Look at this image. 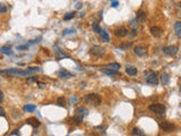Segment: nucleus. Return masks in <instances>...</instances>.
<instances>
[{"label": "nucleus", "mask_w": 181, "mask_h": 136, "mask_svg": "<svg viewBox=\"0 0 181 136\" xmlns=\"http://www.w3.org/2000/svg\"><path fill=\"white\" fill-rule=\"evenodd\" d=\"M57 74H58V76L61 77V78H69V77L74 76V75H73L70 72L66 70V69H61V70H59Z\"/></svg>", "instance_id": "obj_14"}, {"label": "nucleus", "mask_w": 181, "mask_h": 136, "mask_svg": "<svg viewBox=\"0 0 181 136\" xmlns=\"http://www.w3.org/2000/svg\"><path fill=\"white\" fill-rule=\"evenodd\" d=\"M0 117H6V111L2 107H0Z\"/></svg>", "instance_id": "obj_32"}, {"label": "nucleus", "mask_w": 181, "mask_h": 136, "mask_svg": "<svg viewBox=\"0 0 181 136\" xmlns=\"http://www.w3.org/2000/svg\"><path fill=\"white\" fill-rule=\"evenodd\" d=\"M180 91H181V84H180Z\"/></svg>", "instance_id": "obj_40"}, {"label": "nucleus", "mask_w": 181, "mask_h": 136, "mask_svg": "<svg viewBox=\"0 0 181 136\" xmlns=\"http://www.w3.org/2000/svg\"><path fill=\"white\" fill-rule=\"evenodd\" d=\"M179 48L177 45H169V47H165L163 49V52L165 55H169V56H175L178 53Z\"/></svg>", "instance_id": "obj_7"}, {"label": "nucleus", "mask_w": 181, "mask_h": 136, "mask_svg": "<svg viewBox=\"0 0 181 136\" xmlns=\"http://www.w3.org/2000/svg\"><path fill=\"white\" fill-rule=\"evenodd\" d=\"M25 123L27 124V125H31V126H33L34 128H36V127H39V126H40V120H39V119H36V118H34V117L26 119Z\"/></svg>", "instance_id": "obj_12"}, {"label": "nucleus", "mask_w": 181, "mask_h": 136, "mask_svg": "<svg viewBox=\"0 0 181 136\" xmlns=\"http://www.w3.org/2000/svg\"><path fill=\"white\" fill-rule=\"evenodd\" d=\"M111 1H114V0H111Z\"/></svg>", "instance_id": "obj_41"}, {"label": "nucleus", "mask_w": 181, "mask_h": 136, "mask_svg": "<svg viewBox=\"0 0 181 136\" xmlns=\"http://www.w3.org/2000/svg\"><path fill=\"white\" fill-rule=\"evenodd\" d=\"M178 5H179V7H180V8H181V2H179V4H178Z\"/></svg>", "instance_id": "obj_39"}, {"label": "nucleus", "mask_w": 181, "mask_h": 136, "mask_svg": "<svg viewBox=\"0 0 181 136\" xmlns=\"http://www.w3.org/2000/svg\"><path fill=\"white\" fill-rule=\"evenodd\" d=\"M89 53L92 56H94V57H102V56L105 55V49L100 47V45H94V47H92L89 49Z\"/></svg>", "instance_id": "obj_5"}, {"label": "nucleus", "mask_w": 181, "mask_h": 136, "mask_svg": "<svg viewBox=\"0 0 181 136\" xmlns=\"http://www.w3.org/2000/svg\"><path fill=\"white\" fill-rule=\"evenodd\" d=\"M6 11H7V7H6V5L2 4V2H0V13L4 14V13H6Z\"/></svg>", "instance_id": "obj_31"}, {"label": "nucleus", "mask_w": 181, "mask_h": 136, "mask_svg": "<svg viewBox=\"0 0 181 136\" xmlns=\"http://www.w3.org/2000/svg\"><path fill=\"white\" fill-rule=\"evenodd\" d=\"M75 113L77 115V116H79V117H86L87 115H88V110H87L85 107H79V108H77L76 109V111H75Z\"/></svg>", "instance_id": "obj_11"}, {"label": "nucleus", "mask_w": 181, "mask_h": 136, "mask_svg": "<svg viewBox=\"0 0 181 136\" xmlns=\"http://www.w3.org/2000/svg\"><path fill=\"white\" fill-rule=\"evenodd\" d=\"M35 109H36V107L34 104H26L24 107V111H27V112H33L35 111Z\"/></svg>", "instance_id": "obj_24"}, {"label": "nucleus", "mask_w": 181, "mask_h": 136, "mask_svg": "<svg viewBox=\"0 0 181 136\" xmlns=\"http://www.w3.org/2000/svg\"><path fill=\"white\" fill-rule=\"evenodd\" d=\"M100 38L103 40L104 42H110V35H109V33L106 32V31H101L100 32Z\"/></svg>", "instance_id": "obj_19"}, {"label": "nucleus", "mask_w": 181, "mask_h": 136, "mask_svg": "<svg viewBox=\"0 0 181 136\" xmlns=\"http://www.w3.org/2000/svg\"><path fill=\"white\" fill-rule=\"evenodd\" d=\"M131 47H132V42H122L119 44V48L121 50H127V49H129Z\"/></svg>", "instance_id": "obj_20"}, {"label": "nucleus", "mask_w": 181, "mask_h": 136, "mask_svg": "<svg viewBox=\"0 0 181 136\" xmlns=\"http://www.w3.org/2000/svg\"><path fill=\"white\" fill-rule=\"evenodd\" d=\"M128 34H129V31H128L126 27H123V26L118 27V28L114 30V35L118 36V38H125V36H127Z\"/></svg>", "instance_id": "obj_8"}, {"label": "nucleus", "mask_w": 181, "mask_h": 136, "mask_svg": "<svg viewBox=\"0 0 181 136\" xmlns=\"http://www.w3.org/2000/svg\"><path fill=\"white\" fill-rule=\"evenodd\" d=\"M164 31L162 27L160 26H152L151 27V34L154 36V38H161L163 35Z\"/></svg>", "instance_id": "obj_9"}, {"label": "nucleus", "mask_w": 181, "mask_h": 136, "mask_svg": "<svg viewBox=\"0 0 181 136\" xmlns=\"http://www.w3.org/2000/svg\"><path fill=\"white\" fill-rule=\"evenodd\" d=\"M73 120H74V123H75L76 125H79V124L83 123V117H79L77 115H75V117L73 118Z\"/></svg>", "instance_id": "obj_27"}, {"label": "nucleus", "mask_w": 181, "mask_h": 136, "mask_svg": "<svg viewBox=\"0 0 181 136\" xmlns=\"http://www.w3.org/2000/svg\"><path fill=\"white\" fill-rule=\"evenodd\" d=\"M4 101V93H2V91H0V102Z\"/></svg>", "instance_id": "obj_34"}, {"label": "nucleus", "mask_w": 181, "mask_h": 136, "mask_svg": "<svg viewBox=\"0 0 181 136\" xmlns=\"http://www.w3.org/2000/svg\"><path fill=\"white\" fill-rule=\"evenodd\" d=\"M174 32H175L178 38H181V22L180 21L175 22V24H174Z\"/></svg>", "instance_id": "obj_18"}, {"label": "nucleus", "mask_w": 181, "mask_h": 136, "mask_svg": "<svg viewBox=\"0 0 181 136\" xmlns=\"http://www.w3.org/2000/svg\"><path fill=\"white\" fill-rule=\"evenodd\" d=\"M132 135L134 136H144L143 132L139 129V128H134L132 129Z\"/></svg>", "instance_id": "obj_26"}, {"label": "nucleus", "mask_w": 181, "mask_h": 136, "mask_svg": "<svg viewBox=\"0 0 181 136\" xmlns=\"http://www.w3.org/2000/svg\"><path fill=\"white\" fill-rule=\"evenodd\" d=\"M137 30H131V33H129V35H131V36H132V38H134V36H136V35H137Z\"/></svg>", "instance_id": "obj_33"}, {"label": "nucleus", "mask_w": 181, "mask_h": 136, "mask_svg": "<svg viewBox=\"0 0 181 136\" xmlns=\"http://www.w3.org/2000/svg\"><path fill=\"white\" fill-rule=\"evenodd\" d=\"M27 84H32V83H37V78L36 77H34V76H32V77H30V78H27Z\"/></svg>", "instance_id": "obj_30"}, {"label": "nucleus", "mask_w": 181, "mask_h": 136, "mask_svg": "<svg viewBox=\"0 0 181 136\" xmlns=\"http://www.w3.org/2000/svg\"><path fill=\"white\" fill-rule=\"evenodd\" d=\"M84 101L88 103V104H92V106H100L101 104V101H102V99H101V95H99V94L96 93H92V94H87L86 96H85V99H84Z\"/></svg>", "instance_id": "obj_3"}, {"label": "nucleus", "mask_w": 181, "mask_h": 136, "mask_svg": "<svg viewBox=\"0 0 181 136\" xmlns=\"http://www.w3.org/2000/svg\"><path fill=\"white\" fill-rule=\"evenodd\" d=\"M57 103H58V106H60V107H65L66 104V100H65V98H62V96H60V98H58V100H57Z\"/></svg>", "instance_id": "obj_28"}, {"label": "nucleus", "mask_w": 181, "mask_h": 136, "mask_svg": "<svg viewBox=\"0 0 181 136\" xmlns=\"http://www.w3.org/2000/svg\"><path fill=\"white\" fill-rule=\"evenodd\" d=\"M101 72H103L104 74H106L109 76H117L119 74V72H117V70H111V69H108V68H104V67L101 68Z\"/></svg>", "instance_id": "obj_15"}, {"label": "nucleus", "mask_w": 181, "mask_h": 136, "mask_svg": "<svg viewBox=\"0 0 181 136\" xmlns=\"http://www.w3.org/2000/svg\"><path fill=\"white\" fill-rule=\"evenodd\" d=\"M134 51H135V53H136L137 56H144V55L146 53L147 49H146V47H144V45H136Z\"/></svg>", "instance_id": "obj_10"}, {"label": "nucleus", "mask_w": 181, "mask_h": 136, "mask_svg": "<svg viewBox=\"0 0 181 136\" xmlns=\"http://www.w3.org/2000/svg\"><path fill=\"white\" fill-rule=\"evenodd\" d=\"M118 5H119V2H113L112 7H118Z\"/></svg>", "instance_id": "obj_37"}, {"label": "nucleus", "mask_w": 181, "mask_h": 136, "mask_svg": "<svg viewBox=\"0 0 181 136\" xmlns=\"http://www.w3.org/2000/svg\"><path fill=\"white\" fill-rule=\"evenodd\" d=\"M129 26L131 27V30H137L138 26H139V22H138L136 18L135 19H131L129 23Z\"/></svg>", "instance_id": "obj_22"}, {"label": "nucleus", "mask_w": 181, "mask_h": 136, "mask_svg": "<svg viewBox=\"0 0 181 136\" xmlns=\"http://www.w3.org/2000/svg\"><path fill=\"white\" fill-rule=\"evenodd\" d=\"M144 78H145L147 84L153 85V86H155V85L158 84V77H157V74L154 73V72H152V70H147V72H145Z\"/></svg>", "instance_id": "obj_2"}, {"label": "nucleus", "mask_w": 181, "mask_h": 136, "mask_svg": "<svg viewBox=\"0 0 181 136\" xmlns=\"http://www.w3.org/2000/svg\"><path fill=\"white\" fill-rule=\"evenodd\" d=\"M14 75V76H26V75H30L32 74V72L30 69H26V70H22L19 68H11L8 70H4V72H0V75Z\"/></svg>", "instance_id": "obj_1"}, {"label": "nucleus", "mask_w": 181, "mask_h": 136, "mask_svg": "<svg viewBox=\"0 0 181 136\" xmlns=\"http://www.w3.org/2000/svg\"><path fill=\"white\" fill-rule=\"evenodd\" d=\"M0 52H1V53H5V55H13V51H11V49H10L9 45H5V47H2V48L0 49Z\"/></svg>", "instance_id": "obj_21"}, {"label": "nucleus", "mask_w": 181, "mask_h": 136, "mask_svg": "<svg viewBox=\"0 0 181 136\" xmlns=\"http://www.w3.org/2000/svg\"><path fill=\"white\" fill-rule=\"evenodd\" d=\"M71 32H74V30H65L63 34H68V33H71Z\"/></svg>", "instance_id": "obj_36"}, {"label": "nucleus", "mask_w": 181, "mask_h": 136, "mask_svg": "<svg viewBox=\"0 0 181 136\" xmlns=\"http://www.w3.org/2000/svg\"><path fill=\"white\" fill-rule=\"evenodd\" d=\"M104 68H108V69H111V70H117L119 72V68H120V64L118 62H112V64H109L106 66H103Z\"/></svg>", "instance_id": "obj_16"}, {"label": "nucleus", "mask_w": 181, "mask_h": 136, "mask_svg": "<svg viewBox=\"0 0 181 136\" xmlns=\"http://www.w3.org/2000/svg\"><path fill=\"white\" fill-rule=\"evenodd\" d=\"M37 84L40 85V89H44V87H45V84H44V83H40V82H37Z\"/></svg>", "instance_id": "obj_35"}, {"label": "nucleus", "mask_w": 181, "mask_h": 136, "mask_svg": "<svg viewBox=\"0 0 181 136\" xmlns=\"http://www.w3.org/2000/svg\"><path fill=\"white\" fill-rule=\"evenodd\" d=\"M169 82H170V77H169V75H168V74H163L162 77H161V83L163 85H166V84H169Z\"/></svg>", "instance_id": "obj_23"}, {"label": "nucleus", "mask_w": 181, "mask_h": 136, "mask_svg": "<svg viewBox=\"0 0 181 136\" xmlns=\"http://www.w3.org/2000/svg\"><path fill=\"white\" fill-rule=\"evenodd\" d=\"M160 127L162 128L164 132H166V133H171L172 130L175 129L174 124L170 123V121H168V120H163V121H161V123H160Z\"/></svg>", "instance_id": "obj_6"}, {"label": "nucleus", "mask_w": 181, "mask_h": 136, "mask_svg": "<svg viewBox=\"0 0 181 136\" xmlns=\"http://www.w3.org/2000/svg\"><path fill=\"white\" fill-rule=\"evenodd\" d=\"M126 73L129 75V76H136L137 74V68L132 67V66H128L126 68Z\"/></svg>", "instance_id": "obj_17"}, {"label": "nucleus", "mask_w": 181, "mask_h": 136, "mask_svg": "<svg viewBox=\"0 0 181 136\" xmlns=\"http://www.w3.org/2000/svg\"><path fill=\"white\" fill-rule=\"evenodd\" d=\"M80 6H82V4H80V2H78L77 5H76V8H79V7H80Z\"/></svg>", "instance_id": "obj_38"}, {"label": "nucleus", "mask_w": 181, "mask_h": 136, "mask_svg": "<svg viewBox=\"0 0 181 136\" xmlns=\"http://www.w3.org/2000/svg\"><path fill=\"white\" fill-rule=\"evenodd\" d=\"M149 110L153 111L157 116H164L166 108H165L164 104H161V103H153V104L149 106Z\"/></svg>", "instance_id": "obj_4"}, {"label": "nucleus", "mask_w": 181, "mask_h": 136, "mask_svg": "<svg viewBox=\"0 0 181 136\" xmlns=\"http://www.w3.org/2000/svg\"><path fill=\"white\" fill-rule=\"evenodd\" d=\"M136 19H137L138 22H145L146 21V14H145V11L142 10V9H139L137 11V14H136Z\"/></svg>", "instance_id": "obj_13"}, {"label": "nucleus", "mask_w": 181, "mask_h": 136, "mask_svg": "<svg viewBox=\"0 0 181 136\" xmlns=\"http://www.w3.org/2000/svg\"><path fill=\"white\" fill-rule=\"evenodd\" d=\"M92 28H93V31H94L95 33H99V34H100V32L102 31L97 22H94V23H93V25H92Z\"/></svg>", "instance_id": "obj_25"}, {"label": "nucleus", "mask_w": 181, "mask_h": 136, "mask_svg": "<svg viewBox=\"0 0 181 136\" xmlns=\"http://www.w3.org/2000/svg\"><path fill=\"white\" fill-rule=\"evenodd\" d=\"M74 16H75V13H74V11H73V13H67V14L65 15V17H63V19H65V21H69V19L74 18Z\"/></svg>", "instance_id": "obj_29"}]
</instances>
